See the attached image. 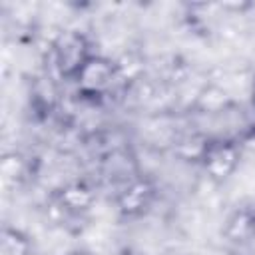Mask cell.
<instances>
[{
    "label": "cell",
    "instance_id": "cell-1",
    "mask_svg": "<svg viewBox=\"0 0 255 255\" xmlns=\"http://www.w3.org/2000/svg\"><path fill=\"white\" fill-rule=\"evenodd\" d=\"M92 56L90 40L80 30H64L52 42L54 68L64 80H76Z\"/></svg>",
    "mask_w": 255,
    "mask_h": 255
},
{
    "label": "cell",
    "instance_id": "cell-2",
    "mask_svg": "<svg viewBox=\"0 0 255 255\" xmlns=\"http://www.w3.org/2000/svg\"><path fill=\"white\" fill-rule=\"evenodd\" d=\"M239 161H241V149L235 139L229 137L205 139L199 155V163L211 181L215 183L227 181L235 173Z\"/></svg>",
    "mask_w": 255,
    "mask_h": 255
},
{
    "label": "cell",
    "instance_id": "cell-3",
    "mask_svg": "<svg viewBox=\"0 0 255 255\" xmlns=\"http://www.w3.org/2000/svg\"><path fill=\"white\" fill-rule=\"evenodd\" d=\"M118 80V66L104 58V56H92L88 64L82 68L78 78L74 80L78 86V92L86 98H102L108 96Z\"/></svg>",
    "mask_w": 255,
    "mask_h": 255
},
{
    "label": "cell",
    "instance_id": "cell-4",
    "mask_svg": "<svg viewBox=\"0 0 255 255\" xmlns=\"http://www.w3.org/2000/svg\"><path fill=\"white\" fill-rule=\"evenodd\" d=\"M155 197V187L145 177H135L128 185H124L118 193V207L126 215H139L143 213Z\"/></svg>",
    "mask_w": 255,
    "mask_h": 255
},
{
    "label": "cell",
    "instance_id": "cell-5",
    "mask_svg": "<svg viewBox=\"0 0 255 255\" xmlns=\"http://www.w3.org/2000/svg\"><path fill=\"white\" fill-rule=\"evenodd\" d=\"M102 171L110 181L128 185L135 177H139V167L135 157L128 149H114L102 159Z\"/></svg>",
    "mask_w": 255,
    "mask_h": 255
},
{
    "label": "cell",
    "instance_id": "cell-6",
    "mask_svg": "<svg viewBox=\"0 0 255 255\" xmlns=\"http://www.w3.org/2000/svg\"><path fill=\"white\" fill-rule=\"evenodd\" d=\"M223 235L233 243L255 241V207L237 209L225 223Z\"/></svg>",
    "mask_w": 255,
    "mask_h": 255
},
{
    "label": "cell",
    "instance_id": "cell-7",
    "mask_svg": "<svg viewBox=\"0 0 255 255\" xmlns=\"http://www.w3.org/2000/svg\"><path fill=\"white\" fill-rule=\"evenodd\" d=\"M60 203L68 209V211H86L90 209V205L94 203V191L86 185V183H70L60 191Z\"/></svg>",
    "mask_w": 255,
    "mask_h": 255
},
{
    "label": "cell",
    "instance_id": "cell-8",
    "mask_svg": "<svg viewBox=\"0 0 255 255\" xmlns=\"http://www.w3.org/2000/svg\"><path fill=\"white\" fill-rule=\"evenodd\" d=\"M0 255H32V243L16 227H4L0 235Z\"/></svg>",
    "mask_w": 255,
    "mask_h": 255
},
{
    "label": "cell",
    "instance_id": "cell-9",
    "mask_svg": "<svg viewBox=\"0 0 255 255\" xmlns=\"http://www.w3.org/2000/svg\"><path fill=\"white\" fill-rule=\"evenodd\" d=\"M66 255H94L90 249H72V251H68Z\"/></svg>",
    "mask_w": 255,
    "mask_h": 255
},
{
    "label": "cell",
    "instance_id": "cell-10",
    "mask_svg": "<svg viewBox=\"0 0 255 255\" xmlns=\"http://www.w3.org/2000/svg\"><path fill=\"white\" fill-rule=\"evenodd\" d=\"M251 102H253V106H255V78H253V82H251Z\"/></svg>",
    "mask_w": 255,
    "mask_h": 255
},
{
    "label": "cell",
    "instance_id": "cell-11",
    "mask_svg": "<svg viewBox=\"0 0 255 255\" xmlns=\"http://www.w3.org/2000/svg\"><path fill=\"white\" fill-rule=\"evenodd\" d=\"M251 135L255 137V122H253V126H251Z\"/></svg>",
    "mask_w": 255,
    "mask_h": 255
}]
</instances>
